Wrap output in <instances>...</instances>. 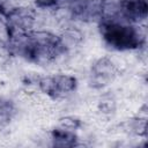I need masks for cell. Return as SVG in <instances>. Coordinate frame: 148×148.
Here are the masks:
<instances>
[{
	"label": "cell",
	"instance_id": "cell-6",
	"mask_svg": "<svg viewBox=\"0 0 148 148\" xmlns=\"http://www.w3.org/2000/svg\"><path fill=\"white\" fill-rule=\"evenodd\" d=\"M7 35L23 34L34 30L36 23V12L27 6H17L7 9L5 16Z\"/></svg>",
	"mask_w": 148,
	"mask_h": 148
},
{
	"label": "cell",
	"instance_id": "cell-4",
	"mask_svg": "<svg viewBox=\"0 0 148 148\" xmlns=\"http://www.w3.org/2000/svg\"><path fill=\"white\" fill-rule=\"evenodd\" d=\"M147 0H118L116 3L108 6L105 16H112L131 24H139L147 18ZM104 16V17H105Z\"/></svg>",
	"mask_w": 148,
	"mask_h": 148
},
{
	"label": "cell",
	"instance_id": "cell-5",
	"mask_svg": "<svg viewBox=\"0 0 148 148\" xmlns=\"http://www.w3.org/2000/svg\"><path fill=\"white\" fill-rule=\"evenodd\" d=\"M105 0H68L65 7L71 16L82 22H99L108 12Z\"/></svg>",
	"mask_w": 148,
	"mask_h": 148
},
{
	"label": "cell",
	"instance_id": "cell-3",
	"mask_svg": "<svg viewBox=\"0 0 148 148\" xmlns=\"http://www.w3.org/2000/svg\"><path fill=\"white\" fill-rule=\"evenodd\" d=\"M31 83L52 99H64L71 96L77 88V80L69 74H52L37 76Z\"/></svg>",
	"mask_w": 148,
	"mask_h": 148
},
{
	"label": "cell",
	"instance_id": "cell-1",
	"mask_svg": "<svg viewBox=\"0 0 148 148\" xmlns=\"http://www.w3.org/2000/svg\"><path fill=\"white\" fill-rule=\"evenodd\" d=\"M6 46L12 54L37 65L57 61L68 51L61 36L43 30L7 35Z\"/></svg>",
	"mask_w": 148,
	"mask_h": 148
},
{
	"label": "cell",
	"instance_id": "cell-9",
	"mask_svg": "<svg viewBox=\"0 0 148 148\" xmlns=\"http://www.w3.org/2000/svg\"><path fill=\"white\" fill-rule=\"evenodd\" d=\"M16 114V105L12 99L0 98V128L8 125Z\"/></svg>",
	"mask_w": 148,
	"mask_h": 148
},
{
	"label": "cell",
	"instance_id": "cell-7",
	"mask_svg": "<svg viewBox=\"0 0 148 148\" xmlns=\"http://www.w3.org/2000/svg\"><path fill=\"white\" fill-rule=\"evenodd\" d=\"M117 72V66L110 58H99L90 67L89 82L94 88H104L114 80Z\"/></svg>",
	"mask_w": 148,
	"mask_h": 148
},
{
	"label": "cell",
	"instance_id": "cell-8",
	"mask_svg": "<svg viewBox=\"0 0 148 148\" xmlns=\"http://www.w3.org/2000/svg\"><path fill=\"white\" fill-rule=\"evenodd\" d=\"M51 142L54 147H75L79 145V136L74 132V128L61 125L51 132Z\"/></svg>",
	"mask_w": 148,
	"mask_h": 148
},
{
	"label": "cell",
	"instance_id": "cell-2",
	"mask_svg": "<svg viewBox=\"0 0 148 148\" xmlns=\"http://www.w3.org/2000/svg\"><path fill=\"white\" fill-rule=\"evenodd\" d=\"M103 42L116 51H133L145 46V34L135 24L112 16H105L98 22Z\"/></svg>",
	"mask_w": 148,
	"mask_h": 148
},
{
	"label": "cell",
	"instance_id": "cell-10",
	"mask_svg": "<svg viewBox=\"0 0 148 148\" xmlns=\"http://www.w3.org/2000/svg\"><path fill=\"white\" fill-rule=\"evenodd\" d=\"M6 3H7V0H0V17H3L7 12Z\"/></svg>",
	"mask_w": 148,
	"mask_h": 148
}]
</instances>
